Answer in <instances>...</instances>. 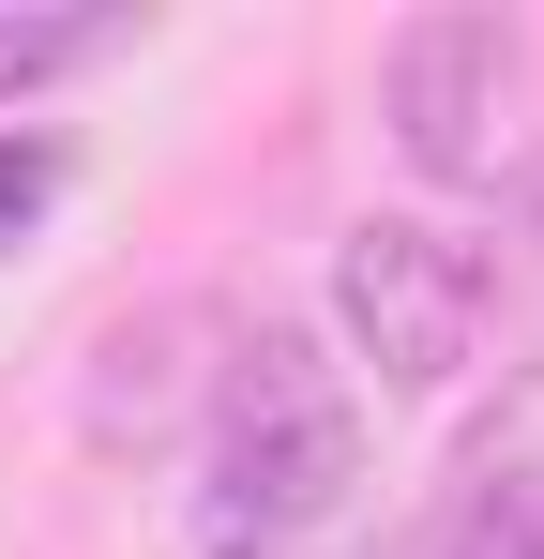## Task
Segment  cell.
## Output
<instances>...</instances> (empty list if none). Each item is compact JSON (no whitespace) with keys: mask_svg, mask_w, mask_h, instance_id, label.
Instances as JSON below:
<instances>
[{"mask_svg":"<svg viewBox=\"0 0 544 559\" xmlns=\"http://www.w3.org/2000/svg\"><path fill=\"white\" fill-rule=\"evenodd\" d=\"M363 484V408L318 333H243L212 378V484H197V559H303Z\"/></svg>","mask_w":544,"mask_h":559,"instance_id":"cell-1","label":"cell"},{"mask_svg":"<svg viewBox=\"0 0 544 559\" xmlns=\"http://www.w3.org/2000/svg\"><path fill=\"white\" fill-rule=\"evenodd\" d=\"M333 318H348V348L393 378V393H439V378L469 364V333H484V258L439 242V227H348Z\"/></svg>","mask_w":544,"mask_h":559,"instance_id":"cell-2","label":"cell"},{"mask_svg":"<svg viewBox=\"0 0 544 559\" xmlns=\"http://www.w3.org/2000/svg\"><path fill=\"white\" fill-rule=\"evenodd\" d=\"M499 106H515L499 15H409L393 31V136L424 182H499Z\"/></svg>","mask_w":544,"mask_h":559,"instance_id":"cell-3","label":"cell"},{"mask_svg":"<svg viewBox=\"0 0 544 559\" xmlns=\"http://www.w3.org/2000/svg\"><path fill=\"white\" fill-rule=\"evenodd\" d=\"M439 559H544V378L499 408V439L469 454V499H453Z\"/></svg>","mask_w":544,"mask_h":559,"instance_id":"cell-4","label":"cell"},{"mask_svg":"<svg viewBox=\"0 0 544 559\" xmlns=\"http://www.w3.org/2000/svg\"><path fill=\"white\" fill-rule=\"evenodd\" d=\"M106 46H121V15H91V0H61V15H15L0 0V92H46V76L106 61Z\"/></svg>","mask_w":544,"mask_h":559,"instance_id":"cell-5","label":"cell"},{"mask_svg":"<svg viewBox=\"0 0 544 559\" xmlns=\"http://www.w3.org/2000/svg\"><path fill=\"white\" fill-rule=\"evenodd\" d=\"M46 197H61V136H0V242H15Z\"/></svg>","mask_w":544,"mask_h":559,"instance_id":"cell-6","label":"cell"},{"mask_svg":"<svg viewBox=\"0 0 544 559\" xmlns=\"http://www.w3.org/2000/svg\"><path fill=\"white\" fill-rule=\"evenodd\" d=\"M515 197H530V227H544V167H530V182H515Z\"/></svg>","mask_w":544,"mask_h":559,"instance_id":"cell-7","label":"cell"}]
</instances>
